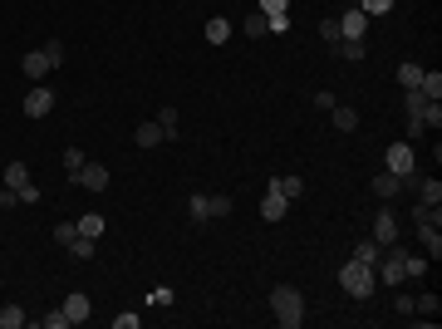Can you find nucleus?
Wrapping results in <instances>:
<instances>
[{
    "label": "nucleus",
    "instance_id": "17",
    "mask_svg": "<svg viewBox=\"0 0 442 329\" xmlns=\"http://www.w3.org/2000/svg\"><path fill=\"white\" fill-rule=\"evenodd\" d=\"M378 256H383V246H378L373 236H364V241L354 246V260H364V265H378Z\"/></svg>",
    "mask_w": 442,
    "mask_h": 329
},
{
    "label": "nucleus",
    "instance_id": "16",
    "mask_svg": "<svg viewBox=\"0 0 442 329\" xmlns=\"http://www.w3.org/2000/svg\"><path fill=\"white\" fill-rule=\"evenodd\" d=\"M74 226H79V236H89V241H98L108 222H103V216H98V211H84V216H79V222H74Z\"/></svg>",
    "mask_w": 442,
    "mask_h": 329
},
{
    "label": "nucleus",
    "instance_id": "26",
    "mask_svg": "<svg viewBox=\"0 0 442 329\" xmlns=\"http://www.w3.org/2000/svg\"><path fill=\"white\" fill-rule=\"evenodd\" d=\"M84 162H89V157H84L79 148H64V172H69V182L79 177V168H84Z\"/></svg>",
    "mask_w": 442,
    "mask_h": 329
},
{
    "label": "nucleus",
    "instance_id": "22",
    "mask_svg": "<svg viewBox=\"0 0 442 329\" xmlns=\"http://www.w3.org/2000/svg\"><path fill=\"white\" fill-rule=\"evenodd\" d=\"M432 98H423L418 89H403V108H408V118H423V108H427Z\"/></svg>",
    "mask_w": 442,
    "mask_h": 329
},
{
    "label": "nucleus",
    "instance_id": "47",
    "mask_svg": "<svg viewBox=\"0 0 442 329\" xmlns=\"http://www.w3.org/2000/svg\"><path fill=\"white\" fill-rule=\"evenodd\" d=\"M15 202H20V197H15L10 187H0V211H6V206H15Z\"/></svg>",
    "mask_w": 442,
    "mask_h": 329
},
{
    "label": "nucleus",
    "instance_id": "32",
    "mask_svg": "<svg viewBox=\"0 0 442 329\" xmlns=\"http://www.w3.org/2000/svg\"><path fill=\"white\" fill-rule=\"evenodd\" d=\"M173 300H177V295H173V290H168V285H157V290H152V295H148V305H152V310H168V305H173Z\"/></svg>",
    "mask_w": 442,
    "mask_h": 329
},
{
    "label": "nucleus",
    "instance_id": "23",
    "mask_svg": "<svg viewBox=\"0 0 442 329\" xmlns=\"http://www.w3.org/2000/svg\"><path fill=\"white\" fill-rule=\"evenodd\" d=\"M241 30H246V35H256V39H260V35H270V20H265V15H260V10H251V15H246V20H241Z\"/></svg>",
    "mask_w": 442,
    "mask_h": 329
},
{
    "label": "nucleus",
    "instance_id": "15",
    "mask_svg": "<svg viewBox=\"0 0 442 329\" xmlns=\"http://www.w3.org/2000/svg\"><path fill=\"white\" fill-rule=\"evenodd\" d=\"M398 192H403V182H398L394 172H378V177H373V197H383V202H394Z\"/></svg>",
    "mask_w": 442,
    "mask_h": 329
},
{
    "label": "nucleus",
    "instance_id": "36",
    "mask_svg": "<svg viewBox=\"0 0 442 329\" xmlns=\"http://www.w3.org/2000/svg\"><path fill=\"white\" fill-rule=\"evenodd\" d=\"M39 324L44 329H69V314L64 310H49V314H39Z\"/></svg>",
    "mask_w": 442,
    "mask_h": 329
},
{
    "label": "nucleus",
    "instance_id": "39",
    "mask_svg": "<svg viewBox=\"0 0 442 329\" xmlns=\"http://www.w3.org/2000/svg\"><path fill=\"white\" fill-rule=\"evenodd\" d=\"M143 324V314L138 310H123V314H114V329H138Z\"/></svg>",
    "mask_w": 442,
    "mask_h": 329
},
{
    "label": "nucleus",
    "instance_id": "44",
    "mask_svg": "<svg viewBox=\"0 0 442 329\" xmlns=\"http://www.w3.org/2000/svg\"><path fill=\"white\" fill-rule=\"evenodd\" d=\"M265 20H270V35H285L290 30V15H265Z\"/></svg>",
    "mask_w": 442,
    "mask_h": 329
},
{
    "label": "nucleus",
    "instance_id": "46",
    "mask_svg": "<svg viewBox=\"0 0 442 329\" xmlns=\"http://www.w3.org/2000/svg\"><path fill=\"white\" fill-rule=\"evenodd\" d=\"M394 314H413V295H394Z\"/></svg>",
    "mask_w": 442,
    "mask_h": 329
},
{
    "label": "nucleus",
    "instance_id": "20",
    "mask_svg": "<svg viewBox=\"0 0 442 329\" xmlns=\"http://www.w3.org/2000/svg\"><path fill=\"white\" fill-rule=\"evenodd\" d=\"M270 187H275V192H281L285 202H295V197H305V182H300V177H275Z\"/></svg>",
    "mask_w": 442,
    "mask_h": 329
},
{
    "label": "nucleus",
    "instance_id": "45",
    "mask_svg": "<svg viewBox=\"0 0 442 329\" xmlns=\"http://www.w3.org/2000/svg\"><path fill=\"white\" fill-rule=\"evenodd\" d=\"M15 197H20V202H30V206H35V202H39V187H35V182H25V187H20V192H15Z\"/></svg>",
    "mask_w": 442,
    "mask_h": 329
},
{
    "label": "nucleus",
    "instance_id": "42",
    "mask_svg": "<svg viewBox=\"0 0 442 329\" xmlns=\"http://www.w3.org/2000/svg\"><path fill=\"white\" fill-rule=\"evenodd\" d=\"M206 206H211V216H231V197H206Z\"/></svg>",
    "mask_w": 442,
    "mask_h": 329
},
{
    "label": "nucleus",
    "instance_id": "8",
    "mask_svg": "<svg viewBox=\"0 0 442 329\" xmlns=\"http://www.w3.org/2000/svg\"><path fill=\"white\" fill-rule=\"evenodd\" d=\"M74 182H79L84 192H103V187H108V168H103V162H84Z\"/></svg>",
    "mask_w": 442,
    "mask_h": 329
},
{
    "label": "nucleus",
    "instance_id": "10",
    "mask_svg": "<svg viewBox=\"0 0 442 329\" xmlns=\"http://www.w3.org/2000/svg\"><path fill=\"white\" fill-rule=\"evenodd\" d=\"M20 69H25V79H44V74H49L54 64L44 60V49H30V54H25V60H20Z\"/></svg>",
    "mask_w": 442,
    "mask_h": 329
},
{
    "label": "nucleus",
    "instance_id": "41",
    "mask_svg": "<svg viewBox=\"0 0 442 329\" xmlns=\"http://www.w3.org/2000/svg\"><path fill=\"white\" fill-rule=\"evenodd\" d=\"M339 98L335 94H329V89H315V108H319V114H329V108H335Z\"/></svg>",
    "mask_w": 442,
    "mask_h": 329
},
{
    "label": "nucleus",
    "instance_id": "12",
    "mask_svg": "<svg viewBox=\"0 0 442 329\" xmlns=\"http://www.w3.org/2000/svg\"><path fill=\"white\" fill-rule=\"evenodd\" d=\"M60 310H64V314H69V324H84V319H89V310H94V305H89V295H79V290H74V295H69V300H64V305H60Z\"/></svg>",
    "mask_w": 442,
    "mask_h": 329
},
{
    "label": "nucleus",
    "instance_id": "38",
    "mask_svg": "<svg viewBox=\"0 0 442 329\" xmlns=\"http://www.w3.org/2000/svg\"><path fill=\"white\" fill-rule=\"evenodd\" d=\"M69 256H74V260H94V241H89V236H79V241L69 246Z\"/></svg>",
    "mask_w": 442,
    "mask_h": 329
},
{
    "label": "nucleus",
    "instance_id": "9",
    "mask_svg": "<svg viewBox=\"0 0 442 329\" xmlns=\"http://www.w3.org/2000/svg\"><path fill=\"white\" fill-rule=\"evenodd\" d=\"M285 211H290V202L275 192V187H265V197H260V216H265V222H281Z\"/></svg>",
    "mask_w": 442,
    "mask_h": 329
},
{
    "label": "nucleus",
    "instance_id": "37",
    "mask_svg": "<svg viewBox=\"0 0 442 329\" xmlns=\"http://www.w3.org/2000/svg\"><path fill=\"white\" fill-rule=\"evenodd\" d=\"M44 60L60 69V64H64V39H49V44H44Z\"/></svg>",
    "mask_w": 442,
    "mask_h": 329
},
{
    "label": "nucleus",
    "instance_id": "3",
    "mask_svg": "<svg viewBox=\"0 0 442 329\" xmlns=\"http://www.w3.org/2000/svg\"><path fill=\"white\" fill-rule=\"evenodd\" d=\"M389 172L394 177H408V172H418V152H413V143H389Z\"/></svg>",
    "mask_w": 442,
    "mask_h": 329
},
{
    "label": "nucleus",
    "instance_id": "29",
    "mask_svg": "<svg viewBox=\"0 0 442 329\" xmlns=\"http://www.w3.org/2000/svg\"><path fill=\"white\" fill-rule=\"evenodd\" d=\"M354 6H359L364 15H389V10H394V0H354Z\"/></svg>",
    "mask_w": 442,
    "mask_h": 329
},
{
    "label": "nucleus",
    "instance_id": "28",
    "mask_svg": "<svg viewBox=\"0 0 442 329\" xmlns=\"http://www.w3.org/2000/svg\"><path fill=\"white\" fill-rule=\"evenodd\" d=\"M398 84H403V89H418V84H423V69H418V64H398Z\"/></svg>",
    "mask_w": 442,
    "mask_h": 329
},
{
    "label": "nucleus",
    "instance_id": "7",
    "mask_svg": "<svg viewBox=\"0 0 442 329\" xmlns=\"http://www.w3.org/2000/svg\"><path fill=\"white\" fill-rule=\"evenodd\" d=\"M364 30H369V15H364L359 6H349V10L339 15V39H364Z\"/></svg>",
    "mask_w": 442,
    "mask_h": 329
},
{
    "label": "nucleus",
    "instance_id": "25",
    "mask_svg": "<svg viewBox=\"0 0 442 329\" xmlns=\"http://www.w3.org/2000/svg\"><path fill=\"white\" fill-rule=\"evenodd\" d=\"M418 192H423L418 202H427V206H437V202H442V182H437V177H423V187H418Z\"/></svg>",
    "mask_w": 442,
    "mask_h": 329
},
{
    "label": "nucleus",
    "instance_id": "14",
    "mask_svg": "<svg viewBox=\"0 0 442 329\" xmlns=\"http://www.w3.org/2000/svg\"><path fill=\"white\" fill-rule=\"evenodd\" d=\"M133 143H138V148H157V143H168V138H162V123L152 118V123H138V133H133Z\"/></svg>",
    "mask_w": 442,
    "mask_h": 329
},
{
    "label": "nucleus",
    "instance_id": "31",
    "mask_svg": "<svg viewBox=\"0 0 442 329\" xmlns=\"http://www.w3.org/2000/svg\"><path fill=\"white\" fill-rule=\"evenodd\" d=\"M413 310H418V314H437V310H442V300L427 290V295H418V300H413Z\"/></svg>",
    "mask_w": 442,
    "mask_h": 329
},
{
    "label": "nucleus",
    "instance_id": "6",
    "mask_svg": "<svg viewBox=\"0 0 442 329\" xmlns=\"http://www.w3.org/2000/svg\"><path fill=\"white\" fill-rule=\"evenodd\" d=\"M418 241H423V251L437 260L442 256V236H437V206H432V216H423V222H418Z\"/></svg>",
    "mask_w": 442,
    "mask_h": 329
},
{
    "label": "nucleus",
    "instance_id": "27",
    "mask_svg": "<svg viewBox=\"0 0 442 329\" xmlns=\"http://www.w3.org/2000/svg\"><path fill=\"white\" fill-rule=\"evenodd\" d=\"M54 241H60V246L69 251V246L79 241V226H74V222H60V226H54Z\"/></svg>",
    "mask_w": 442,
    "mask_h": 329
},
{
    "label": "nucleus",
    "instance_id": "4",
    "mask_svg": "<svg viewBox=\"0 0 442 329\" xmlns=\"http://www.w3.org/2000/svg\"><path fill=\"white\" fill-rule=\"evenodd\" d=\"M49 114H54V89L35 84V89L25 94V118H49Z\"/></svg>",
    "mask_w": 442,
    "mask_h": 329
},
{
    "label": "nucleus",
    "instance_id": "35",
    "mask_svg": "<svg viewBox=\"0 0 442 329\" xmlns=\"http://www.w3.org/2000/svg\"><path fill=\"white\" fill-rule=\"evenodd\" d=\"M187 211H192V222H211V206H206V197H192V202H187Z\"/></svg>",
    "mask_w": 442,
    "mask_h": 329
},
{
    "label": "nucleus",
    "instance_id": "34",
    "mask_svg": "<svg viewBox=\"0 0 442 329\" xmlns=\"http://www.w3.org/2000/svg\"><path fill=\"white\" fill-rule=\"evenodd\" d=\"M423 128H432V133L442 128V103H427L423 108Z\"/></svg>",
    "mask_w": 442,
    "mask_h": 329
},
{
    "label": "nucleus",
    "instance_id": "40",
    "mask_svg": "<svg viewBox=\"0 0 442 329\" xmlns=\"http://www.w3.org/2000/svg\"><path fill=\"white\" fill-rule=\"evenodd\" d=\"M319 39H329V44H339V20H319Z\"/></svg>",
    "mask_w": 442,
    "mask_h": 329
},
{
    "label": "nucleus",
    "instance_id": "24",
    "mask_svg": "<svg viewBox=\"0 0 442 329\" xmlns=\"http://www.w3.org/2000/svg\"><path fill=\"white\" fill-rule=\"evenodd\" d=\"M418 94H423V98H432V103H442V74H423Z\"/></svg>",
    "mask_w": 442,
    "mask_h": 329
},
{
    "label": "nucleus",
    "instance_id": "11",
    "mask_svg": "<svg viewBox=\"0 0 442 329\" xmlns=\"http://www.w3.org/2000/svg\"><path fill=\"white\" fill-rule=\"evenodd\" d=\"M329 123H335L339 133H354L359 128V114H354L349 103H335V108H329Z\"/></svg>",
    "mask_w": 442,
    "mask_h": 329
},
{
    "label": "nucleus",
    "instance_id": "2",
    "mask_svg": "<svg viewBox=\"0 0 442 329\" xmlns=\"http://www.w3.org/2000/svg\"><path fill=\"white\" fill-rule=\"evenodd\" d=\"M339 290L344 295H354V300H369L373 290H378V276H373V265H364V260H344V270H339Z\"/></svg>",
    "mask_w": 442,
    "mask_h": 329
},
{
    "label": "nucleus",
    "instance_id": "21",
    "mask_svg": "<svg viewBox=\"0 0 442 329\" xmlns=\"http://www.w3.org/2000/svg\"><path fill=\"white\" fill-rule=\"evenodd\" d=\"M20 324H30V314H25L20 305H6V310H0V329H20Z\"/></svg>",
    "mask_w": 442,
    "mask_h": 329
},
{
    "label": "nucleus",
    "instance_id": "43",
    "mask_svg": "<svg viewBox=\"0 0 442 329\" xmlns=\"http://www.w3.org/2000/svg\"><path fill=\"white\" fill-rule=\"evenodd\" d=\"M290 0H260V15H285Z\"/></svg>",
    "mask_w": 442,
    "mask_h": 329
},
{
    "label": "nucleus",
    "instance_id": "30",
    "mask_svg": "<svg viewBox=\"0 0 442 329\" xmlns=\"http://www.w3.org/2000/svg\"><path fill=\"white\" fill-rule=\"evenodd\" d=\"M403 270H408V281H423V276H427V260L408 251V260H403Z\"/></svg>",
    "mask_w": 442,
    "mask_h": 329
},
{
    "label": "nucleus",
    "instance_id": "18",
    "mask_svg": "<svg viewBox=\"0 0 442 329\" xmlns=\"http://www.w3.org/2000/svg\"><path fill=\"white\" fill-rule=\"evenodd\" d=\"M25 182H30V168H25V162H6V187L20 192Z\"/></svg>",
    "mask_w": 442,
    "mask_h": 329
},
{
    "label": "nucleus",
    "instance_id": "33",
    "mask_svg": "<svg viewBox=\"0 0 442 329\" xmlns=\"http://www.w3.org/2000/svg\"><path fill=\"white\" fill-rule=\"evenodd\" d=\"M335 49L344 54V60H364V39H339Z\"/></svg>",
    "mask_w": 442,
    "mask_h": 329
},
{
    "label": "nucleus",
    "instance_id": "19",
    "mask_svg": "<svg viewBox=\"0 0 442 329\" xmlns=\"http://www.w3.org/2000/svg\"><path fill=\"white\" fill-rule=\"evenodd\" d=\"M157 123H162V138L177 143V108H173V103H168V108H157Z\"/></svg>",
    "mask_w": 442,
    "mask_h": 329
},
{
    "label": "nucleus",
    "instance_id": "5",
    "mask_svg": "<svg viewBox=\"0 0 442 329\" xmlns=\"http://www.w3.org/2000/svg\"><path fill=\"white\" fill-rule=\"evenodd\" d=\"M373 241L378 246H394L398 241V216H394V206H378V216H373Z\"/></svg>",
    "mask_w": 442,
    "mask_h": 329
},
{
    "label": "nucleus",
    "instance_id": "1",
    "mask_svg": "<svg viewBox=\"0 0 442 329\" xmlns=\"http://www.w3.org/2000/svg\"><path fill=\"white\" fill-rule=\"evenodd\" d=\"M270 314H275V324L300 329V324H305V295H300L295 285H275V290H270Z\"/></svg>",
    "mask_w": 442,
    "mask_h": 329
},
{
    "label": "nucleus",
    "instance_id": "13",
    "mask_svg": "<svg viewBox=\"0 0 442 329\" xmlns=\"http://www.w3.org/2000/svg\"><path fill=\"white\" fill-rule=\"evenodd\" d=\"M202 35H206V44H227V39H231V20H227V15H211Z\"/></svg>",
    "mask_w": 442,
    "mask_h": 329
}]
</instances>
